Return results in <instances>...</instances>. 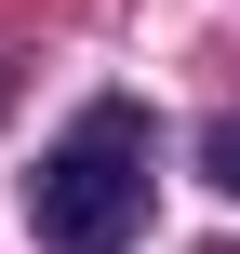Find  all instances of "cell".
I'll return each instance as SVG.
<instances>
[{"mask_svg": "<svg viewBox=\"0 0 240 254\" xmlns=\"http://www.w3.org/2000/svg\"><path fill=\"white\" fill-rule=\"evenodd\" d=\"M27 214H40V241H53V254H120L134 228H147V107H134V94L80 107V121L40 147Z\"/></svg>", "mask_w": 240, "mask_h": 254, "instance_id": "6da1fadb", "label": "cell"}, {"mask_svg": "<svg viewBox=\"0 0 240 254\" xmlns=\"http://www.w3.org/2000/svg\"><path fill=\"white\" fill-rule=\"evenodd\" d=\"M200 161H214V188L240 201V121H214V147H200Z\"/></svg>", "mask_w": 240, "mask_h": 254, "instance_id": "7a4b0ae2", "label": "cell"}, {"mask_svg": "<svg viewBox=\"0 0 240 254\" xmlns=\"http://www.w3.org/2000/svg\"><path fill=\"white\" fill-rule=\"evenodd\" d=\"M214 254H240V241H214Z\"/></svg>", "mask_w": 240, "mask_h": 254, "instance_id": "3957f363", "label": "cell"}]
</instances>
